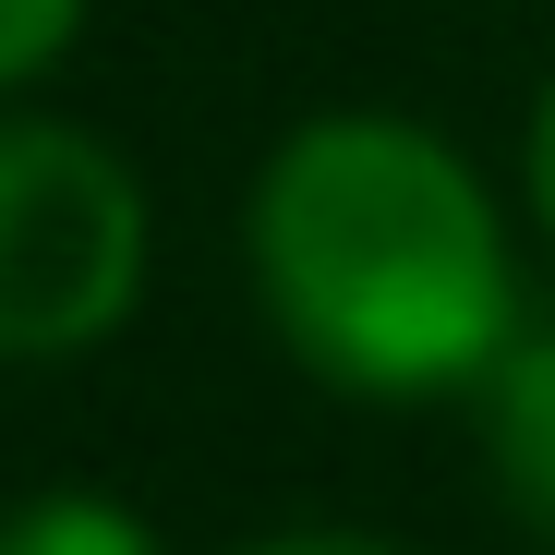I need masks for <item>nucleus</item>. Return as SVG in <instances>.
Instances as JSON below:
<instances>
[{"mask_svg": "<svg viewBox=\"0 0 555 555\" xmlns=\"http://www.w3.org/2000/svg\"><path fill=\"white\" fill-rule=\"evenodd\" d=\"M483 435H495L507 507L555 543V326L543 338H507V362L483 375Z\"/></svg>", "mask_w": 555, "mask_h": 555, "instance_id": "obj_3", "label": "nucleus"}, {"mask_svg": "<svg viewBox=\"0 0 555 555\" xmlns=\"http://www.w3.org/2000/svg\"><path fill=\"white\" fill-rule=\"evenodd\" d=\"M0 555H157L109 495H25L0 519Z\"/></svg>", "mask_w": 555, "mask_h": 555, "instance_id": "obj_4", "label": "nucleus"}, {"mask_svg": "<svg viewBox=\"0 0 555 555\" xmlns=\"http://www.w3.org/2000/svg\"><path fill=\"white\" fill-rule=\"evenodd\" d=\"M543 218H555V109H543Z\"/></svg>", "mask_w": 555, "mask_h": 555, "instance_id": "obj_7", "label": "nucleus"}, {"mask_svg": "<svg viewBox=\"0 0 555 555\" xmlns=\"http://www.w3.org/2000/svg\"><path fill=\"white\" fill-rule=\"evenodd\" d=\"M145 278V194L98 133L0 121V350L49 362L109 338Z\"/></svg>", "mask_w": 555, "mask_h": 555, "instance_id": "obj_2", "label": "nucleus"}, {"mask_svg": "<svg viewBox=\"0 0 555 555\" xmlns=\"http://www.w3.org/2000/svg\"><path fill=\"white\" fill-rule=\"evenodd\" d=\"M254 266L291 350L338 387L423 399L507 362V230L411 121H314L254 194Z\"/></svg>", "mask_w": 555, "mask_h": 555, "instance_id": "obj_1", "label": "nucleus"}, {"mask_svg": "<svg viewBox=\"0 0 555 555\" xmlns=\"http://www.w3.org/2000/svg\"><path fill=\"white\" fill-rule=\"evenodd\" d=\"M254 555H399V543H375V531H278Z\"/></svg>", "mask_w": 555, "mask_h": 555, "instance_id": "obj_6", "label": "nucleus"}, {"mask_svg": "<svg viewBox=\"0 0 555 555\" xmlns=\"http://www.w3.org/2000/svg\"><path fill=\"white\" fill-rule=\"evenodd\" d=\"M73 13H85V0H0V85H25V73L73 37Z\"/></svg>", "mask_w": 555, "mask_h": 555, "instance_id": "obj_5", "label": "nucleus"}]
</instances>
